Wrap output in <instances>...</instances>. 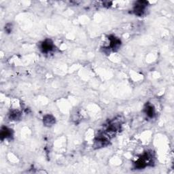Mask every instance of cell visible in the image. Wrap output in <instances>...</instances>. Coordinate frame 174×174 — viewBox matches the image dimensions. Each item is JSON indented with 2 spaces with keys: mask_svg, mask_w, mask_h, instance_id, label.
<instances>
[{
  "mask_svg": "<svg viewBox=\"0 0 174 174\" xmlns=\"http://www.w3.org/2000/svg\"><path fill=\"white\" fill-rule=\"evenodd\" d=\"M20 116V114L18 111H13V112H11V114H10V118L14 120H18V119H19Z\"/></svg>",
  "mask_w": 174,
  "mask_h": 174,
  "instance_id": "cell-7",
  "label": "cell"
},
{
  "mask_svg": "<svg viewBox=\"0 0 174 174\" xmlns=\"http://www.w3.org/2000/svg\"><path fill=\"white\" fill-rule=\"evenodd\" d=\"M54 45L50 39H46L44 42H43L41 45V49L42 50L43 52H49L53 50Z\"/></svg>",
  "mask_w": 174,
  "mask_h": 174,
  "instance_id": "cell-2",
  "label": "cell"
},
{
  "mask_svg": "<svg viewBox=\"0 0 174 174\" xmlns=\"http://www.w3.org/2000/svg\"><path fill=\"white\" fill-rule=\"evenodd\" d=\"M43 122L46 126L50 127L55 123V119L51 115H46L43 119Z\"/></svg>",
  "mask_w": 174,
  "mask_h": 174,
  "instance_id": "cell-4",
  "label": "cell"
},
{
  "mask_svg": "<svg viewBox=\"0 0 174 174\" xmlns=\"http://www.w3.org/2000/svg\"><path fill=\"white\" fill-rule=\"evenodd\" d=\"M12 135V130L8 129L7 127L2 128L1 131V137L2 139H4V138L11 137Z\"/></svg>",
  "mask_w": 174,
  "mask_h": 174,
  "instance_id": "cell-5",
  "label": "cell"
},
{
  "mask_svg": "<svg viewBox=\"0 0 174 174\" xmlns=\"http://www.w3.org/2000/svg\"><path fill=\"white\" fill-rule=\"evenodd\" d=\"M110 47L112 48V49L113 50H116L118 49L119 46H120V39L116 38L115 37H110Z\"/></svg>",
  "mask_w": 174,
  "mask_h": 174,
  "instance_id": "cell-3",
  "label": "cell"
},
{
  "mask_svg": "<svg viewBox=\"0 0 174 174\" xmlns=\"http://www.w3.org/2000/svg\"><path fill=\"white\" fill-rule=\"evenodd\" d=\"M147 2L144 1H138L134 8V12L138 16H142L144 14L145 8L147 6Z\"/></svg>",
  "mask_w": 174,
  "mask_h": 174,
  "instance_id": "cell-1",
  "label": "cell"
},
{
  "mask_svg": "<svg viewBox=\"0 0 174 174\" xmlns=\"http://www.w3.org/2000/svg\"><path fill=\"white\" fill-rule=\"evenodd\" d=\"M145 112L146 114L149 117H151V118L153 117V116L154 115V108H153L151 105H148V106H146V108H145Z\"/></svg>",
  "mask_w": 174,
  "mask_h": 174,
  "instance_id": "cell-6",
  "label": "cell"
}]
</instances>
